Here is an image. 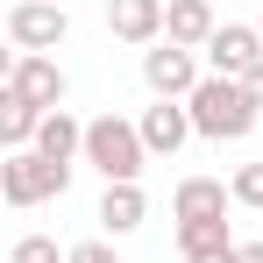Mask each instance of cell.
Instances as JSON below:
<instances>
[{
    "label": "cell",
    "instance_id": "obj_17",
    "mask_svg": "<svg viewBox=\"0 0 263 263\" xmlns=\"http://www.w3.org/2000/svg\"><path fill=\"white\" fill-rule=\"evenodd\" d=\"M7 263H64V249H57L50 235H22V242L7 249Z\"/></svg>",
    "mask_w": 263,
    "mask_h": 263
},
{
    "label": "cell",
    "instance_id": "obj_9",
    "mask_svg": "<svg viewBox=\"0 0 263 263\" xmlns=\"http://www.w3.org/2000/svg\"><path fill=\"white\" fill-rule=\"evenodd\" d=\"M135 128H142V142H149V157H178V149L199 135L185 100H157V107H142V114H135Z\"/></svg>",
    "mask_w": 263,
    "mask_h": 263
},
{
    "label": "cell",
    "instance_id": "obj_7",
    "mask_svg": "<svg viewBox=\"0 0 263 263\" xmlns=\"http://www.w3.org/2000/svg\"><path fill=\"white\" fill-rule=\"evenodd\" d=\"M199 57H206L214 79H242L249 64H263V29H249V22H220L214 43L199 50Z\"/></svg>",
    "mask_w": 263,
    "mask_h": 263
},
{
    "label": "cell",
    "instance_id": "obj_2",
    "mask_svg": "<svg viewBox=\"0 0 263 263\" xmlns=\"http://www.w3.org/2000/svg\"><path fill=\"white\" fill-rule=\"evenodd\" d=\"M192 107V128L206 135V142H242V135L256 128V100L242 92V79H214L206 71V86L185 100Z\"/></svg>",
    "mask_w": 263,
    "mask_h": 263
},
{
    "label": "cell",
    "instance_id": "obj_1",
    "mask_svg": "<svg viewBox=\"0 0 263 263\" xmlns=\"http://www.w3.org/2000/svg\"><path fill=\"white\" fill-rule=\"evenodd\" d=\"M86 164L107 185H135L142 164H149V142H142V128H135L128 114H92L86 121Z\"/></svg>",
    "mask_w": 263,
    "mask_h": 263
},
{
    "label": "cell",
    "instance_id": "obj_16",
    "mask_svg": "<svg viewBox=\"0 0 263 263\" xmlns=\"http://www.w3.org/2000/svg\"><path fill=\"white\" fill-rule=\"evenodd\" d=\"M228 192H235V206H249V214H263V164H235V178H228Z\"/></svg>",
    "mask_w": 263,
    "mask_h": 263
},
{
    "label": "cell",
    "instance_id": "obj_12",
    "mask_svg": "<svg viewBox=\"0 0 263 263\" xmlns=\"http://www.w3.org/2000/svg\"><path fill=\"white\" fill-rule=\"evenodd\" d=\"M92 220H100V228L121 242V235H135V228L149 220V192H142V185H107V192H100V214H92Z\"/></svg>",
    "mask_w": 263,
    "mask_h": 263
},
{
    "label": "cell",
    "instance_id": "obj_13",
    "mask_svg": "<svg viewBox=\"0 0 263 263\" xmlns=\"http://www.w3.org/2000/svg\"><path fill=\"white\" fill-rule=\"evenodd\" d=\"M214 7H206V0H171V7H164V36H171V43H185V50H206L214 43Z\"/></svg>",
    "mask_w": 263,
    "mask_h": 263
},
{
    "label": "cell",
    "instance_id": "obj_22",
    "mask_svg": "<svg viewBox=\"0 0 263 263\" xmlns=\"http://www.w3.org/2000/svg\"><path fill=\"white\" fill-rule=\"evenodd\" d=\"M57 7H71V0H57Z\"/></svg>",
    "mask_w": 263,
    "mask_h": 263
},
{
    "label": "cell",
    "instance_id": "obj_15",
    "mask_svg": "<svg viewBox=\"0 0 263 263\" xmlns=\"http://www.w3.org/2000/svg\"><path fill=\"white\" fill-rule=\"evenodd\" d=\"M206 249H235L228 220H178V256H206Z\"/></svg>",
    "mask_w": 263,
    "mask_h": 263
},
{
    "label": "cell",
    "instance_id": "obj_20",
    "mask_svg": "<svg viewBox=\"0 0 263 263\" xmlns=\"http://www.w3.org/2000/svg\"><path fill=\"white\" fill-rule=\"evenodd\" d=\"M242 249V242H235ZM235 249H206V256H185V263H235Z\"/></svg>",
    "mask_w": 263,
    "mask_h": 263
},
{
    "label": "cell",
    "instance_id": "obj_19",
    "mask_svg": "<svg viewBox=\"0 0 263 263\" xmlns=\"http://www.w3.org/2000/svg\"><path fill=\"white\" fill-rule=\"evenodd\" d=\"M242 92L256 100V114H263V64H249V71H242Z\"/></svg>",
    "mask_w": 263,
    "mask_h": 263
},
{
    "label": "cell",
    "instance_id": "obj_5",
    "mask_svg": "<svg viewBox=\"0 0 263 263\" xmlns=\"http://www.w3.org/2000/svg\"><path fill=\"white\" fill-rule=\"evenodd\" d=\"M142 86L157 92V100H192V92L206 86V71H199V50H185V43H164L157 50H142Z\"/></svg>",
    "mask_w": 263,
    "mask_h": 263
},
{
    "label": "cell",
    "instance_id": "obj_4",
    "mask_svg": "<svg viewBox=\"0 0 263 263\" xmlns=\"http://www.w3.org/2000/svg\"><path fill=\"white\" fill-rule=\"evenodd\" d=\"M64 36H71V7H57V0H14L7 7V43L22 57H50V50H64Z\"/></svg>",
    "mask_w": 263,
    "mask_h": 263
},
{
    "label": "cell",
    "instance_id": "obj_3",
    "mask_svg": "<svg viewBox=\"0 0 263 263\" xmlns=\"http://www.w3.org/2000/svg\"><path fill=\"white\" fill-rule=\"evenodd\" d=\"M0 192H7L14 214H22V206H43V199H64V192H71V164H50V157H36V149H7Z\"/></svg>",
    "mask_w": 263,
    "mask_h": 263
},
{
    "label": "cell",
    "instance_id": "obj_18",
    "mask_svg": "<svg viewBox=\"0 0 263 263\" xmlns=\"http://www.w3.org/2000/svg\"><path fill=\"white\" fill-rule=\"evenodd\" d=\"M64 263H121V256H114V242H79V249H64Z\"/></svg>",
    "mask_w": 263,
    "mask_h": 263
},
{
    "label": "cell",
    "instance_id": "obj_14",
    "mask_svg": "<svg viewBox=\"0 0 263 263\" xmlns=\"http://www.w3.org/2000/svg\"><path fill=\"white\" fill-rule=\"evenodd\" d=\"M36 128H43V114H36L29 100L0 92V142H7V149H36Z\"/></svg>",
    "mask_w": 263,
    "mask_h": 263
},
{
    "label": "cell",
    "instance_id": "obj_11",
    "mask_svg": "<svg viewBox=\"0 0 263 263\" xmlns=\"http://www.w3.org/2000/svg\"><path fill=\"white\" fill-rule=\"evenodd\" d=\"M36 157H50V164H86V121L79 114H43V128H36Z\"/></svg>",
    "mask_w": 263,
    "mask_h": 263
},
{
    "label": "cell",
    "instance_id": "obj_21",
    "mask_svg": "<svg viewBox=\"0 0 263 263\" xmlns=\"http://www.w3.org/2000/svg\"><path fill=\"white\" fill-rule=\"evenodd\" d=\"M235 263H263V242H242V249H235Z\"/></svg>",
    "mask_w": 263,
    "mask_h": 263
},
{
    "label": "cell",
    "instance_id": "obj_23",
    "mask_svg": "<svg viewBox=\"0 0 263 263\" xmlns=\"http://www.w3.org/2000/svg\"><path fill=\"white\" fill-rule=\"evenodd\" d=\"M256 29H263V22H256Z\"/></svg>",
    "mask_w": 263,
    "mask_h": 263
},
{
    "label": "cell",
    "instance_id": "obj_10",
    "mask_svg": "<svg viewBox=\"0 0 263 263\" xmlns=\"http://www.w3.org/2000/svg\"><path fill=\"white\" fill-rule=\"evenodd\" d=\"M228 206H235V192L220 178H185L171 192V220H228Z\"/></svg>",
    "mask_w": 263,
    "mask_h": 263
},
{
    "label": "cell",
    "instance_id": "obj_8",
    "mask_svg": "<svg viewBox=\"0 0 263 263\" xmlns=\"http://www.w3.org/2000/svg\"><path fill=\"white\" fill-rule=\"evenodd\" d=\"M107 36L128 50H157L164 43V0H107Z\"/></svg>",
    "mask_w": 263,
    "mask_h": 263
},
{
    "label": "cell",
    "instance_id": "obj_6",
    "mask_svg": "<svg viewBox=\"0 0 263 263\" xmlns=\"http://www.w3.org/2000/svg\"><path fill=\"white\" fill-rule=\"evenodd\" d=\"M7 92H14V100H29L36 114H57V107H64V92H71V79H64V64H57V57H22V50H14V64H7Z\"/></svg>",
    "mask_w": 263,
    "mask_h": 263
}]
</instances>
